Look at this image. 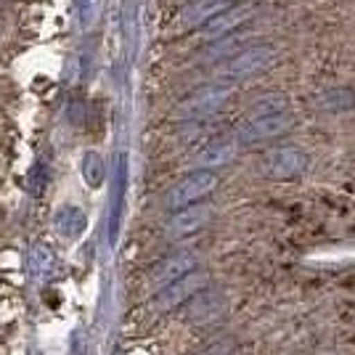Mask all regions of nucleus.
Masks as SVG:
<instances>
[{
  "label": "nucleus",
  "instance_id": "nucleus-9",
  "mask_svg": "<svg viewBox=\"0 0 355 355\" xmlns=\"http://www.w3.org/2000/svg\"><path fill=\"white\" fill-rule=\"evenodd\" d=\"M252 16H254V8H252V6H241V3H236L234 8H228L225 14L215 16L209 24H205L202 37H205V40H209V43L225 40V37H228V35H234L241 24H247Z\"/></svg>",
  "mask_w": 355,
  "mask_h": 355
},
{
  "label": "nucleus",
  "instance_id": "nucleus-3",
  "mask_svg": "<svg viewBox=\"0 0 355 355\" xmlns=\"http://www.w3.org/2000/svg\"><path fill=\"white\" fill-rule=\"evenodd\" d=\"M295 125V117L289 114V109L284 112H270V114H257L250 122L241 125V130L236 133L239 146H260L268 141H276L284 133H289Z\"/></svg>",
  "mask_w": 355,
  "mask_h": 355
},
{
  "label": "nucleus",
  "instance_id": "nucleus-6",
  "mask_svg": "<svg viewBox=\"0 0 355 355\" xmlns=\"http://www.w3.org/2000/svg\"><path fill=\"white\" fill-rule=\"evenodd\" d=\"M207 284H209L207 270H193V273L183 276V279H178L175 284H170L167 289H162L159 295L154 297V308H157V313L175 311V308H180V305L191 302L199 292H205Z\"/></svg>",
  "mask_w": 355,
  "mask_h": 355
},
{
  "label": "nucleus",
  "instance_id": "nucleus-2",
  "mask_svg": "<svg viewBox=\"0 0 355 355\" xmlns=\"http://www.w3.org/2000/svg\"><path fill=\"white\" fill-rule=\"evenodd\" d=\"M276 61V48L270 43H257L241 48L231 59L223 64V80L225 83H236V80H247L254 74L266 72L268 67Z\"/></svg>",
  "mask_w": 355,
  "mask_h": 355
},
{
  "label": "nucleus",
  "instance_id": "nucleus-17",
  "mask_svg": "<svg viewBox=\"0 0 355 355\" xmlns=\"http://www.w3.org/2000/svg\"><path fill=\"white\" fill-rule=\"evenodd\" d=\"M30 266L35 268V273H48L53 268V252L48 250L45 244H37L30 254Z\"/></svg>",
  "mask_w": 355,
  "mask_h": 355
},
{
  "label": "nucleus",
  "instance_id": "nucleus-4",
  "mask_svg": "<svg viewBox=\"0 0 355 355\" xmlns=\"http://www.w3.org/2000/svg\"><path fill=\"white\" fill-rule=\"evenodd\" d=\"M218 183H220V178L215 175L212 170H193L191 175H186L180 183H175L167 191L164 205H167V209H173V212L191 207V205H199L205 196H209V193L218 189Z\"/></svg>",
  "mask_w": 355,
  "mask_h": 355
},
{
  "label": "nucleus",
  "instance_id": "nucleus-18",
  "mask_svg": "<svg viewBox=\"0 0 355 355\" xmlns=\"http://www.w3.org/2000/svg\"><path fill=\"white\" fill-rule=\"evenodd\" d=\"M45 183H48V170H45V164H35L30 170V193H35V196H40V193L45 191Z\"/></svg>",
  "mask_w": 355,
  "mask_h": 355
},
{
  "label": "nucleus",
  "instance_id": "nucleus-5",
  "mask_svg": "<svg viewBox=\"0 0 355 355\" xmlns=\"http://www.w3.org/2000/svg\"><path fill=\"white\" fill-rule=\"evenodd\" d=\"M308 164H311V157L300 146H276L266 154L263 170L273 180H295V178L305 175Z\"/></svg>",
  "mask_w": 355,
  "mask_h": 355
},
{
  "label": "nucleus",
  "instance_id": "nucleus-16",
  "mask_svg": "<svg viewBox=\"0 0 355 355\" xmlns=\"http://www.w3.org/2000/svg\"><path fill=\"white\" fill-rule=\"evenodd\" d=\"M101 6L104 0H77V19H80V27H93L96 19L101 14Z\"/></svg>",
  "mask_w": 355,
  "mask_h": 355
},
{
  "label": "nucleus",
  "instance_id": "nucleus-14",
  "mask_svg": "<svg viewBox=\"0 0 355 355\" xmlns=\"http://www.w3.org/2000/svg\"><path fill=\"white\" fill-rule=\"evenodd\" d=\"M80 170H83V178H85V183H88L90 189H98V186L104 183L106 164H104V159H101V154H98V151H85Z\"/></svg>",
  "mask_w": 355,
  "mask_h": 355
},
{
  "label": "nucleus",
  "instance_id": "nucleus-19",
  "mask_svg": "<svg viewBox=\"0 0 355 355\" xmlns=\"http://www.w3.org/2000/svg\"><path fill=\"white\" fill-rule=\"evenodd\" d=\"M231 347H234L231 342H215L212 347H207L205 353H199V355H228L231 353Z\"/></svg>",
  "mask_w": 355,
  "mask_h": 355
},
{
  "label": "nucleus",
  "instance_id": "nucleus-7",
  "mask_svg": "<svg viewBox=\"0 0 355 355\" xmlns=\"http://www.w3.org/2000/svg\"><path fill=\"white\" fill-rule=\"evenodd\" d=\"M199 266V257L189 250H180L175 254H170V257H164L159 266L154 268V273H151V286L154 289H167L170 284H175L178 279H183V276H189L193 273Z\"/></svg>",
  "mask_w": 355,
  "mask_h": 355
},
{
  "label": "nucleus",
  "instance_id": "nucleus-11",
  "mask_svg": "<svg viewBox=\"0 0 355 355\" xmlns=\"http://www.w3.org/2000/svg\"><path fill=\"white\" fill-rule=\"evenodd\" d=\"M234 6L236 0H191L180 11V27H205L215 16L225 14Z\"/></svg>",
  "mask_w": 355,
  "mask_h": 355
},
{
  "label": "nucleus",
  "instance_id": "nucleus-1",
  "mask_svg": "<svg viewBox=\"0 0 355 355\" xmlns=\"http://www.w3.org/2000/svg\"><path fill=\"white\" fill-rule=\"evenodd\" d=\"M234 96V83H209L202 85L199 90H193L186 101H180L175 109L178 119H205L212 117L218 109L225 106V101Z\"/></svg>",
  "mask_w": 355,
  "mask_h": 355
},
{
  "label": "nucleus",
  "instance_id": "nucleus-12",
  "mask_svg": "<svg viewBox=\"0 0 355 355\" xmlns=\"http://www.w3.org/2000/svg\"><path fill=\"white\" fill-rule=\"evenodd\" d=\"M239 154V141L236 138H220V141H212L205 148H199V154L193 157V167L196 170H212L223 167V164H231Z\"/></svg>",
  "mask_w": 355,
  "mask_h": 355
},
{
  "label": "nucleus",
  "instance_id": "nucleus-15",
  "mask_svg": "<svg viewBox=\"0 0 355 355\" xmlns=\"http://www.w3.org/2000/svg\"><path fill=\"white\" fill-rule=\"evenodd\" d=\"M125 175H128V162L125 157L119 159V175H117V193H114V205H112V223H109V241H117L119 228V207H122V191H125Z\"/></svg>",
  "mask_w": 355,
  "mask_h": 355
},
{
  "label": "nucleus",
  "instance_id": "nucleus-8",
  "mask_svg": "<svg viewBox=\"0 0 355 355\" xmlns=\"http://www.w3.org/2000/svg\"><path fill=\"white\" fill-rule=\"evenodd\" d=\"M212 215H215V207L207 205V202L191 205V207L186 209H178L175 215L170 218V223H167V234L173 239L191 236V234H196L199 228H205L212 220Z\"/></svg>",
  "mask_w": 355,
  "mask_h": 355
},
{
  "label": "nucleus",
  "instance_id": "nucleus-10",
  "mask_svg": "<svg viewBox=\"0 0 355 355\" xmlns=\"http://www.w3.org/2000/svg\"><path fill=\"white\" fill-rule=\"evenodd\" d=\"M186 311V321H191V324H207V321H215V318H220L223 311H225V295H223L220 289H205V292H199V295L193 297L191 302H186L183 305Z\"/></svg>",
  "mask_w": 355,
  "mask_h": 355
},
{
  "label": "nucleus",
  "instance_id": "nucleus-13",
  "mask_svg": "<svg viewBox=\"0 0 355 355\" xmlns=\"http://www.w3.org/2000/svg\"><path fill=\"white\" fill-rule=\"evenodd\" d=\"M53 225H56V231H59L64 239H77V236H83V231L88 228V218H85V212L80 207L67 205V207H61L59 212H56Z\"/></svg>",
  "mask_w": 355,
  "mask_h": 355
}]
</instances>
